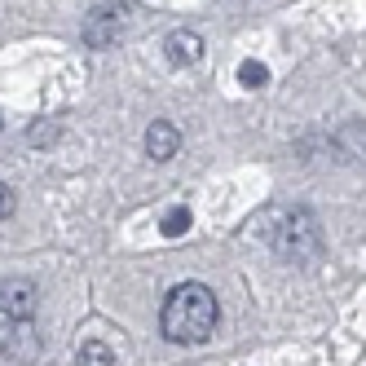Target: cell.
Here are the masks:
<instances>
[{
    "instance_id": "cell-3",
    "label": "cell",
    "mask_w": 366,
    "mask_h": 366,
    "mask_svg": "<svg viewBox=\"0 0 366 366\" xmlns=\"http://www.w3.org/2000/svg\"><path fill=\"white\" fill-rule=\"evenodd\" d=\"M40 349H44V340H40L31 318H18V322H9L5 331H0V353H5L9 362H18V366H31L40 357Z\"/></svg>"
},
{
    "instance_id": "cell-13",
    "label": "cell",
    "mask_w": 366,
    "mask_h": 366,
    "mask_svg": "<svg viewBox=\"0 0 366 366\" xmlns=\"http://www.w3.org/2000/svg\"><path fill=\"white\" fill-rule=\"evenodd\" d=\"M14 207H18V194L5 186V181H0V221H5V217H14Z\"/></svg>"
},
{
    "instance_id": "cell-2",
    "label": "cell",
    "mask_w": 366,
    "mask_h": 366,
    "mask_svg": "<svg viewBox=\"0 0 366 366\" xmlns=\"http://www.w3.org/2000/svg\"><path fill=\"white\" fill-rule=\"evenodd\" d=\"M274 252L282 260H296V265H305V260L318 256L322 252V229H318V221H313V212H305V207L287 212L282 225H274Z\"/></svg>"
},
{
    "instance_id": "cell-4",
    "label": "cell",
    "mask_w": 366,
    "mask_h": 366,
    "mask_svg": "<svg viewBox=\"0 0 366 366\" xmlns=\"http://www.w3.org/2000/svg\"><path fill=\"white\" fill-rule=\"evenodd\" d=\"M128 31V9H93L84 18V44L89 49H111Z\"/></svg>"
},
{
    "instance_id": "cell-5",
    "label": "cell",
    "mask_w": 366,
    "mask_h": 366,
    "mask_svg": "<svg viewBox=\"0 0 366 366\" xmlns=\"http://www.w3.org/2000/svg\"><path fill=\"white\" fill-rule=\"evenodd\" d=\"M36 305H40V292H36L31 278H5V282H0V313H5L9 322L31 318Z\"/></svg>"
},
{
    "instance_id": "cell-6",
    "label": "cell",
    "mask_w": 366,
    "mask_h": 366,
    "mask_svg": "<svg viewBox=\"0 0 366 366\" xmlns=\"http://www.w3.org/2000/svg\"><path fill=\"white\" fill-rule=\"evenodd\" d=\"M164 49H168V62L172 66H194L199 58H203V36L199 31H172L168 40H164Z\"/></svg>"
},
{
    "instance_id": "cell-1",
    "label": "cell",
    "mask_w": 366,
    "mask_h": 366,
    "mask_svg": "<svg viewBox=\"0 0 366 366\" xmlns=\"http://www.w3.org/2000/svg\"><path fill=\"white\" fill-rule=\"evenodd\" d=\"M217 322H221V305L212 296V287H203V282L172 287L159 309V331L172 345H203V340H212Z\"/></svg>"
},
{
    "instance_id": "cell-12",
    "label": "cell",
    "mask_w": 366,
    "mask_h": 366,
    "mask_svg": "<svg viewBox=\"0 0 366 366\" xmlns=\"http://www.w3.org/2000/svg\"><path fill=\"white\" fill-rule=\"evenodd\" d=\"M27 137H31V146H54V142H58V124H44V119H40V124H31Z\"/></svg>"
},
{
    "instance_id": "cell-10",
    "label": "cell",
    "mask_w": 366,
    "mask_h": 366,
    "mask_svg": "<svg viewBox=\"0 0 366 366\" xmlns=\"http://www.w3.org/2000/svg\"><path fill=\"white\" fill-rule=\"evenodd\" d=\"M239 84H243V89H265V84H269V71H265V62L243 58V62H239Z\"/></svg>"
},
{
    "instance_id": "cell-8",
    "label": "cell",
    "mask_w": 366,
    "mask_h": 366,
    "mask_svg": "<svg viewBox=\"0 0 366 366\" xmlns=\"http://www.w3.org/2000/svg\"><path fill=\"white\" fill-rule=\"evenodd\" d=\"M331 142H335V150H340V154H349V159H366V124H362V119L340 124Z\"/></svg>"
},
{
    "instance_id": "cell-9",
    "label": "cell",
    "mask_w": 366,
    "mask_h": 366,
    "mask_svg": "<svg viewBox=\"0 0 366 366\" xmlns=\"http://www.w3.org/2000/svg\"><path fill=\"white\" fill-rule=\"evenodd\" d=\"M75 366H115V349L102 345V340H84L75 349Z\"/></svg>"
},
{
    "instance_id": "cell-7",
    "label": "cell",
    "mask_w": 366,
    "mask_h": 366,
    "mask_svg": "<svg viewBox=\"0 0 366 366\" xmlns=\"http://www.w3.org/2000/svg\"><path fill=\"white\" fill-rule=\"evenodd\" d=\"M177 150H181V133H177L168 119H154V124L146 128V154L164 164V159H172Z\"/></svg>"
},
{
    "instance_id": "cell-11",
    "label": "cell",
    "mask_w": 366,
    "mask_h": 366,
    "mask_svg": "<svg viewBox=\"0 0 366 366\" xmlns=\"http://www.w3.org/2000/svg\"><path fill=\"white\" fill-rule=\"evenodd\" d=\"M190 225H194L190 207H172V212L164 217V225H159V229H164V239H181V234H186Z\"/></svg>"
}]
</instances>
